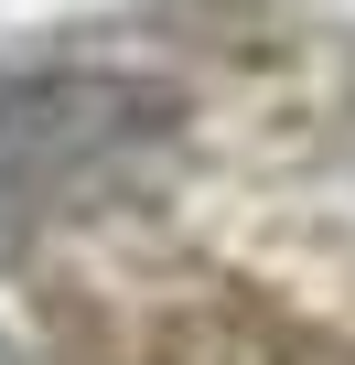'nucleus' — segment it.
Returning <instances> with one entry per match:
<instances>
[{
  "instance_id": "nucleus-1",
  "label": "nucleus",
  "mask_w": 355,
  "mask_h": 365,
  "mask_svg": "<svg viewBox=\"0 0 355 365\" xmlns=\"http://www.w3.org/2000/svg\"><path fill=\"white\" fill-rule=\"evenodd\" d=\"M161 118H172L161 86L97 76V65L0 86V226H33V215L97 194L119 161H140V140H161Z\"/></svg>"
}]
</instances>
